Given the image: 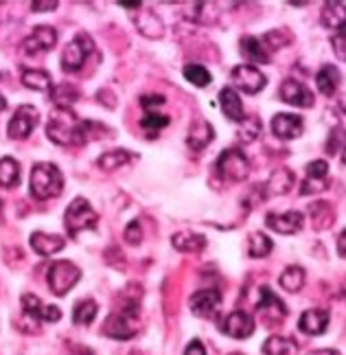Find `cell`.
Instances as JSON below:
<instances>
[{
	"label": "cell",
	"instance_id": "cell-26",
	"mask_svg": "<svg viewBox=\"0 0 346 355\" xmlns=\"http://www.w3.org/2000/svg\"><path fill=\"white\" fill-rule=\"evenodd\" d=\"M171 243L180 252H202L206 248V237L200 233H175Z\"/></svg>",
	"mask_w": 346,
	"mask_h": 355
},
{
	"label": "cell",
	"instance_id": "cell-22",
	"mask_svg": "<svg viewBox=\"0 0 346 355\" xmlns=\"http://www.w3.org/2000/svg\"><path fill=\"white\" fill-rule=\"evenodd\" d=\"M31 248L37 252V254H42V257H49V254H55V252H60L64 248V243L66 239L60 237V235H49V233H33L31 235Z\"/></svg>",
	"mask_w": 346,
	"mask_h": 355
},
{
	"label": "cell",
	"instance_id": "cell-49",
	"mask_svg": "<svg viewBox=\"0 0 346 355\" xmlns=\"http://www.w3.org/2000/svg\"><path fill=\"white\" fill-rule=\"evenodd\" d=\"M309 355H340V353L334 351V349H320V351H313V353H309Z\"/></svg>",
	"mask_w": 346,
	"mask_h": 355
},
{
	"label": "cell",
	"instance_id": "cell-46",
	"mask_svg": "<svg viewBox=\"0 0 346 355\" xmlns=\"http://www.w3.org/2000/svg\"><path fill=\"white\" fill-rule=\"evenodd\" d=\"M184 355H206V349H204V345L200 343V340H193V343L187 347Z\"/></svg>",
	"mask_w": 346,
	"mask_h": 355
},
{
	"label": "cell",
	"instance_id": "cell-37",
	"mask_svg": "<svg viewBox=\"0 0 346 355\" xmlns=\"http://www.w3.org/2000/svg\"><path fill=\"white\" fill-rule=\"evenodd\" d=\"M184 77H187V79L191 81L193 86H200V88L209 86L211 81H213L211 73L206 71L204 66H200V64H189V66L184 68Z\"/></svg>",
	"mask_w": 346,
	"mask_h": 355
},
{
	"label": "cell",
	"instance_id": "cell-25",
	"mask_svg": "<svg viewBox=\"0 0 346 355\" xmlns=\"http://www.w3.org/2000/svg\"><path fill=\"white\" fill-rule=\"evenodd\" d=\"M239 49L243 53V58H248L250 62H257V64H268L270 62V53L268 49L263 46L261 40L252 37V35H243L241 42H239Z\"/></svg>",
	"mask_w": 346,
	"mask_h": 355
},
{
	"label": "cell",
	"instance_id": "cell-14",
	"mask_svg": "<svg viewBox=\"0 0 346 355\" xmlns=\"http://www.w3.org/2000/svg\"><path fill=\"white\" fill-rule=\"evenodd\" d=\"M189 305L198 318H213L221 305V294L217 290H200L191 296Z\"/></svg>",
	"mask_w": 346,
	"mask_h": 355
},
{
	"label": "cell",
	"instance_id": "cell-30",
	"mask_svg": "<svg viewBox=\"0 0 346 355\" xmlns=\"http://www.w3.org/2000/svg\"><path fill=\"white\" fill-rule=\"evenodd\" d=\"M22 84L31 90H40V92H51L53 90V79L46 71H24L22 73Z\"/></svg>",
	"mask_w": 346,
	"mask_h": 355
},
{
	"label": "cell",
	"instance_id": "cell-20",
	"mask_svg": "<svg viewBox=\"0 0 346 355\" xmlns=\"http://www.w3.org/2000/svg\"><path fill=\"white\" fill-rule=\"evenodd\" d=\"M213 139H215V130H213L211 123L209 121H196L189 130L187 145L191 149H196V152H200V149H204Z\"/></svg>",
	"mask_w": 346,
	"mask_h": 355
},
{
	"label": "cell",
	"instance_id": "cell-53",
	"mask_svg": "<svg viewBox=\"0 0 346 355\" xmlns=\"http://www.w3.org/2000/svg\"><path fill=\"white\" fill-rule=\"evenodd\" d=\"M342 162L346 165V147H344V152H342Z\"/></svg>",
	"mask_w": 346,
	"mask_h": 355
},
{
	"label": "cell",
	"instance_id": "cell-7",
	"mask_svg": "<svg viewBox=\"0 0 346 355\" xmlns=\"http://www.w3.org/2000/svg\"><path fill=\"white\" fill-rule=\"evenodd\" d=\"M94 51V42L88 33H77L62 53V68L66 73H77L86 64L88 55Z\"/></svg>",
	"mask_w": 346,
	"mask_h": 355
},
{
	"label": "cell",
	"instance_id": "cell-33",
	"mask_svg": "<svg viewBox=\"0 0 346 355\" xmlns=\"http://www.w3.org/2000/svg\"><path fill=\"white\" fill-rule=\"evenodd\" d=\"M281 288L287 290V292H298L302 285H304V270L300 266H289L285 268V272L279 279Z\"/></svg>",
	"mask_w": 346,
	"mask_h": 355
},
{
	"label": "cell",
	"instance_id": "cell-13",
	"mask_svg": "<svg viewBox=\"0 0 346 355\" xmlns=\"http://www.w3.org/2000/svg\"><path fill=\"white\" fill-rule=\"evenodd\" d=\"M257 309H259V313L268 322H276V320L281 322L285 318V313H287V307H285L283 300L276 296L270 288H266V285L261 288V296H259Z\"/></svg>",
	"mask_w": 346,
	"mask_h": 355
},
{
	"label": "cell",
	"instance_id": "cell-55",
	"mask_svg": "<svg viewBox=\"0 0 346 355\" xmlns=\"http://www.w3.org/2000/svg\"><path fill=\"white\" fill-rule=\"evenodd\" d=\"M230 355H241V353H230Z\"/></svg>",
	"mask_w": 346,
	"mask_h": 355
},
{
	"label": "cell",
	"instance_id": "cell-16",
	"mask_svg": "<svg viewBox=\"0 0 346 355\" xmlns=\"http://www.w3.org/2000/svg\"><path fill=\"white\" fill-rule=\"evenodd\" d=\"M302 213L298 211H287V213H270L266 217V224L268 228H272L274 233H281V235H294L302 228Z\"/></svg>",
	"mask_w": 346,
	"mask_h": 355
},
{
	"label": "cell",
	"instance_id": "cell-39",
	"mask_svg": "<svg viewBox=\"0 0 346 355\" xmlns=\"http://www.w3.org/2000/svg\"><path fill=\"white\" fill-rule=\"evenodd\" d=\"M331 187V180L329 178H309L307 180H302V187H300V196H315V193H322Z\"/></svg>",
	"mask_w": 346,
	"mask_h": 355
},
{
	"label": "cell",
	"instance_id": "cell-6",
	"mask_svg": "<svg viewBox=\"0 0 346 355\" xmlns=\"http://www.w3.org/2000/svg\"><path fill=\"white\" fill-rule=\"evenodd\" d=\"M46 279H49V288L55 296H66L81 279V270L71 261H55L49 268Z\"/></svg>",
	"mask_w": 346,
	"mask_h": 355
},
{
	"label": "cell",
	"instance_id": "cell-35",
	"mask_svg": "<svg viewBox=\"0 0 346 355\" xmlns=\"http://www.w3.org/2000/svg\"><path fill=\"white\" fill-rule=\"evenodd\" d=\"M169 116H164V114H158V112H145L143 121H141V128L145 134L149 136H158L164 128L169 125Z\"/></svg>",
	"mask_w": 346,
	"mask_h": 355
},
{
	"label": "cell",
	"instance_id": "cell-2",
	"mask_svg": "<svg viewBox=\"0 0 346 355\" xmlns=\"http://www.w3.org/2000/svg\"><path fill=\"white\" fill-rule=\"evenodd\" d=\"M141 329V303L138 298H128L121 309L112 311L101 327V334L112 340H132Z\"/></svg>",
	"mask_w": 346,
	"mask_h": 355
},
{
	"label": "cell",
	"instance_id": "cell-47",
	"mask_svg": "<svg viewBox=\"0 0 346 355\" xmlns=\"http://www.w3.org/2000/svg\"><path fill=\"white\" fill-rule=\"evenodd\" d=\"M338 252H340L342 259H346V228L342 230L340 237H338Z\"/></svg>",
	"mask_w": 346,
	"mask_h": 355
},
{
	"label": "cell",
	"instance_id": "cell-3",
	"mask_svg": "<svg viewBox=\"0 0 346 355\" xmlns=\"http://www.w3.org/2000/svg\"><path fill=\"white\" fill-rule=\"evenodd\" d=\"M31 196L35 200H51L58 198L64 189V175L53 165V162H37L31 169Z\"/></svg>",
	"mask_w": 346,
	"mask_h": 355
},
{
	"label": "cell",
	"instance_id": "cell-51",
	"mask_svg": "<svg viewBox=\"0 0 346 355\" xmlns=\"http://www.w3.org/2000/svg\"><path fill=\"white\" fill-rule=\"evenodd\" d=\"M5 107H7V99L3 97V94H0V112H3Z\"/></svg>",
	"mask_w": 346,
	"mask_h": 355
},
{
	"label": "cell",
	"instance_id": "cell-1",
	"mask_svg": "<svg viewBox=\"0 0 346 355\" xmlns=\"http://www.w3.org/2000/svg\"><path fill=\"white\" fill-rule=\"evenodd\" d=\"M46 136L55 145H84V121L71 107H55L46 123Z\"/></svg>",
	"mask_w": 346,
	"mask_h": 355
},
{
	"label": "cell",
	"instance_id": "cell-36",
	"mask_svg": "<svg viewBox=\"0 0 346 355\" xmlns=\"http://www.w3.org/2000/svg\"><path fill=\"white\" fill-rule=\"evenodd\" d=\"M132 160V156L128 152H123V149H114V152H107L103 156H99V167L103 171H114L123 165H128Z\"/></svg>",
	"mask_w": 346,
	"mask_h": 355
},
{
	"label": "cell",
	"instance_id": "cell-17",
	"mask_svg": "<svg viewBox=\"0 0 346 355\" xmlns=\"http://www.w3.org/2000/svg\"><path fill=\"white\" fill-rule=\"evenodd\" d=\"M302 130H304V123L296 114H276L272 119V132L283 141L298 139V136L302 134Z\"/></svg>",
	"mask_w": 346,
	"mask_h": 355
},
{
	"label": "cell",
	"instance_id": "cell-27",
	"mask_svg": "<svg viewBox=\"0 0 346 355\" xmlns=\"http://www.w3.org/2000/svg\"><path fill=\"white\" fill-rule=\"evenodd\" d=\"M263 353H266V355H296L298 345L294 343L292 338L272 336V338L266 340V345H263Z\"/></svg>",
	"mask_w": 346,
	"mask_h": 355
},
{
	"label": "cell",
	"instance_id": "cell-5",
	"mask_svg": "<svg viewBox=\"0 0 346 355\" xmlns=\"http://www.w3.org/2000/svg\"><path fill=\"white\" fill-rule=\"evenodd\" d=\"M217 171L224 180L239 182L250 175V160L241 152L239 147H230L226 152H221L217 158Z\"/></svg>",
	"mask_w": 346,
	"mask_h": 355
},
{
	"label": "cell",
	"instance_id": "cell-52",
	"mask_svg": "<svg viewBox=\"0 0 346 355\" xmlns=\"http://www.w3.org/2000/svg\"><path fill=\"white\" fill-rule=\"evenodd\" d=\"M0 222H3V200H0Z\"/></svg>",
	"mask_w": 346,
	"mask_h": 355
},
{
	"label": "cell",
	"instance_id": "cell-50",
	"mask_svg": "<svg viewBox=\"0 0 346 355\" xmlns=\"http://www.w3.org/2000/svg\"><path fill=\"white\" fill-rule=\"evenodd\" d=\"M73 355H92V351H86V349H77Z\"/></svg>",
	"mask_w": 346,
	"mask_h": 355
},
{
	"label": "cell",
	"instance_id": "cell-38",
	"mask_svg": "<svg viewBox=\"0 0 346 355\" xmlns=\"http://www.w3.org/2000/svg\"><path fill=\"white\" fill-rule=\"evenodd\" d=\"M259 134H261V121H259V116H248V119H243V121H241L239 139H241L243 143L254 141Z\"/></svg>",
	"mask_w": 346,
	"mask_h": 355
},
{
	"label": "cell",
	"instance_id": "cell-29",
	"mask_svg": "<svg viewBox=\"0 0 346 355\" xmlns=\"http://www.w3.org/2000/svg\"><path fill=\"white\" fill-rule=\"evenodd\" d=\"M20 184V165L11 156L0 158V187L13 189Z\"/></svg>",
	"mask_w": 346,
	"mask_h": 355
},
{
	"label": "cell",
	"instance_id": "cell-28",
	"mask_svg": "<svg viewBox=\"0 0 346 355\" xmlns=\"http://www.w3.org/2000/svg\"><path fill=\"white\" fill-rule=\"evenodd\" d=\"M294 180H296V178L289 169H279V171L272 173L266 189H268L270 196H285L287 191L294 187Z\"/></svg>",
	"mask_w": 346,
	"mask_h": 355
},
{
	"label": "cell",
	"instance_id": "cell-34",
	"mask_svg": "<svg viewBox=\"0 0 346 355\" xmlns=\"http://www.w3.org/2000/svg\"><path fill=\"white\" fill-rule=\"evenodd\" d=\"M96 311H99V307H96V303L92 298L88 300H79V303L75 305L73 309V322L75 324H90L96 316Z\"/></svg>",
	"mask_w": 346,
	"mask_h": 355
},
{
	"label": "cell",
	"instance_id": "cell-21",
	"mask_svg": "<svg viewBox=\"0 0 346 355\" xmlns=\"http://www.w3.org/2000/svg\"><path fill=\"white\" fill-rule=\"evenodd\" d=\"M219 103H221V110H224L226 119L230 121H243V103L239 92H234V88H221L219 90Z\"/></svg>",
	"mask_w": 346,
	"mask_h": 355
},
{
	"label": "cell",
	"instance_id": "cell-12",
	"mask_svg": "<svg viewBox=\"0 0 346 355\" xmlns=\"http://www.w3.org/2000/svg\"><path fill=\"white\" fill-rule=\"evenodd\" d=\"M221 331L234 340H245L254 334V320L245 311H232L221 322Z\"/></svg>",
	"mask_w": 346,
	"mask_h": 355
},
{
	"label": "cell",
	"instance_id": "cell-8",
	"mask_svg": "<svg viewBox=\"0 0 346 355\" xmlns=\"http://www.w3.org/2000/svg\"><path fill=\"white\" fill-rule=\"evenodd\" d=\"M37 121H40L37 107H33V105H20L18 110H16V114H13L11 121H9V128H7L9 139H16V141L29 139L31 132L37 125Z\"/></svg>",
	"mask_w": 346,
	"mask_h": 355
},
{
	"label": "cell",
	"instance_id": "cell-24",
	"mask_svg": "<svg viewBox=\"0 0 346 355\" xmlns=\"http://www.w3.org/2000/svg\"><path fill=\"white\" fill-rule=\"evenodd\" d=\"M315 86L322 94H327V97L336 94L338 88H340V71L336 66H329V64L322 66L320 71H318V75H315Z\"/></svg>",
	"mask_w": 346,
	"mask_h": 355
},
{
	"label": "cell",
	"instance_id": "cell-18",
	"mask_svg": "<svg viewBox=\"0 0 346 355\" xmlns=\"http://www.w3.org/2000/svg\"><path fill=\"white\" fill-rule=\"evenodd\" d=\"M329 327V311L325 309H307L298 320V329L307 336H320Z\"/></svg>",
	"mask_w": 346,
	"mask_h": 355
},
{
	"label": "cell",
	"instance_id": "cell-4",
	"mask_svg": "<svg viewBox=\"0 0 346 355\" xmlns=\"http://www.w3.org/2000/svg\"><path fill=\"white\" fill-rule=\"evenodd\" d=\"M96 222H99V215L94 213V209L90 207V202L86 198H75L68 204L66 215H64V226L71 237H77L81 230H92Z\"/></svg>",
	"mask_w": 346,
	"mask_h": 355
},
{
	"label": "cell",
	"instance_id": "cell-40",
	"mask_svg": "<svg viewBox=\"0 0 346 355\" xmlns=\"http://www.w3.org/2000/svg\"><path fill=\"white\" fill-rule=\"evenodd\" d=\"M126 241L130 245H138V243L143 241V230H141V224H138L136 220L130 222L128 228H126Z\"/></svg>",
	"mask_w": 346,
	"mask_h": 355
},
{
	"label": "cell",
	"instance_id": "cell-11",
	"mask_svg": "<svg viewBox=\"0 0 346 355\" xmlns=\"http://www.w3.org/2000/svg\"><path fill=\"white\" fill-rule=\"evenodd\" d=\"M22 309L26 316H31L35 320H44V322H58L62 318V309L55 305H44L42 300L33 294H22L20 298Z\"/></svg>",
	"mask_w": 346,
	"mask_h": 355
},
{
	"label": "cell",
	"instance_id": "cell-19",
	"mask_svg": "<svg viewBox=\"0 0 346 355\" xmlns=\"http://www.w3.org/2000/svg\"><path fill=\"white\" fill-rule=\"evenodd\" d=\"M320 20L327 29H334L336 33L346 31V5L344 3H325Z\"/></svg>",
	"mask_w": 346,
	"mask_h": 355
},
{
	"label": "cell",
	"instance_id": "cell-45",
	"mask_svg": "<svg viewBox=\"0 0 346 355\" xmlns=\"http://www.w3.org/2000/svg\"><path fill=\"white\" fill-rule=\"evenodd\" d=\"M336 114H338V119H340V128L346 132V97H342V99L338 101V105H336Z\"/></svg>",
	"mask_w": 346,
	"mask_h": 355
},
{
	"label": "cell",
	"instance_id": "cell-54",
	"mask_svg": "<svg viewBox=\"0 0 346 355\" xmlns=\"http://www.w3.org/2000/svg\"><path fill=\"white\" fill-rule=\"evenodd\" d=\"M344 298H346V283H344Z\"/></svg>",
	"mask_w": 346,
	"mask_h": 355
},
{
	"label": "cell",
	"instance_id": "cell-31",
	"mask_svg": "<svg viewBox=\"0 0 346 355\" xmlns=\"http://www.w3.org/2000/svg\"><path fill=\"white\" fill-rule=\"evenodd\" d=\"M51 99L55 107H71L79 99V90L73 84H60L51 90Z\"/></svg>",
	"mask_w": 346,
	"mask_h": 355
},
{
	"label": "cell",
	"instance_id": "cell-41",
	"mask_svg": "<svg viewBox=\"0 0 346 355\" xmlns=\"http://www.w3.org/2000/svg\"><path fill=\"white\" fill-rule=\"evenodd\" d=\"M331 46H334L336 58L346 62V31L344 33H336L334 37H331Z\"/></svg>",
	"mask_w": 346,
	"mask_h": 355
},
{
	"label": "cell",
	"instance_id": "cell-10",
	"mask_svg": "<svg viewBox=\"0 0 346 355\" xmlns=\"http://www.w3.org/2000/svg\"><path fill=\"white\" fill-rule=\"evenodd\" d=\"M232 84L237 86L239 90L248 92V94H257L266 88L268 79L263 75L259 68L250 66V64H241V66H234L232 68Z\"/></svg>",
	"mask_w": 346,
	"mask_h": 355
},
{
	"label": "cell",
	"instance_id": "cell-43",
	"mask_svg": "<svg viewBox=\"0 0 346 355\" xmlns=\"http://www.w3.org/2000/svg\"><path fill=\"white\" fill-rule=\"evenodd\" d=\"M141 103H143V107L147 112H156L154 110V105H162L164 103V97H156V94H145V97H141Z\"/></svg>",
	"mask_w": 346,
	"mask_h": 355
},
{
	"label": "cell",
	"instance_id": "cell-32",
	"mask_svg": "<svg viewBox=\"0 0 346 355\" xmlns=\"http://www.w3.org/2000/svg\"><path fill=\"white\" fill-rule=\"evenodd\" d=\"M274 248V243L268 235L263 233H250L248 237V254L252 259H261V257H268Z\"/></svg>",
	"mask_w": 346,
	"mask_h": 355
},
{
	"label": "cell",
	"instance_id": "cell-44",
	"mask_svg": "<svg viewBox=\"0 0 346 355\" xmlns=\"http://www.w3.org/2000/svg\"><path fill=\"white\" fill-rule=\"evenodd\" d=\"M58 5V0H35L31 3V11H53Z\"/></svg>",
	"mask_w": 346,
	"mask_h": 355
},
{
	"label": "cell",
	"instance_id": "cell-42",
	"mask_svg": "<svg viewBox=\"0 0 346 355\" xmlns=\"http://www.w3.org/2000/svg\"><path fill=\"white\" fill-rule=\"evenodd\" d=\"M327 173H329V162H325V160H313L307 165L309 178H327Z\"/></svg>",
	"mask_w": 346,
	"mask_h": 355
},
{
	"label": "cell",
	"instance_id": "cell-9",
	"mask_svg": "<svg viewBox=\"0 0 346 355\" xmlns=\"http://www.w3.org/2000/svg\"><path fill=\"white\" fill-rule=\"evenodd\" d=\"M55 44H58V31H55L53 26L40 24L33 29V33L22 42V51L26 53V55L37 58V55L49 53Z\"/></svg>",
	"mask_w": 346,
	"mask_h": 355
},
{
	"label": "cell",
	"instance_id": "cell-23",
	"mask_svg": "<svg viewBox=\"0 0 346 355\" xmlns=\"http://www.w3.org/2000/svg\"><path fill=\"white\" fill-rule=\"evenodd\" d=\"M311 213V226L313 230H327L334 226L336 215H334V207L329 202H313L309 207Z\"/></svg>",
	"mask_w": 346,
	"mask_h": 355
},
{
	"label": "cell",
	"instance_id": "cell-48",
	"mask_svg": "<svg viewBox=\"0 0 346 355\" xmlns=\"http://www.w3.org/2000/svg\"><path fill=\"white\" fill-rule=\"evenodd\" d=\"M119 5L121 7H126V9H141V0H119Z\"/></svg>",
	"mask_w": 346,
	"mask_h": 355
},
{
	"label": "cell",
	"instance_id": "cell-15",
	"mask_svg": "<svg viewBox=\"0 0 346 355\" xmlns=\"http://www.w3.org/2000/svg\"><path fill=\"white\" fill-rule=\"evenodd\" d=\"M281 99L289 105H296V107H311L315 103L313 99V92L300 84V81L296 79H287L283 81V86H281Z\"/></svg>",
	"mask_w": 346,
	"mask_h": 355
}]
</instances>
